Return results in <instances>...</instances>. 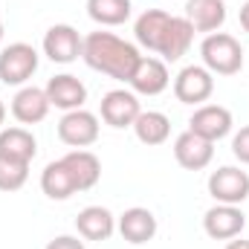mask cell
<instances>
[{"instance_id": "7", "label": "cell", "mask_w": 249, "mask_h": 249, "mask_svg": "<svg viewBox=\"0 0 249 249\" xmlns=\"http://www.w3.org/2000/svg\"><path fill=\"white\" fill-rule=\"evenodd\" d=\"M84 38L70 26V23H55L44 35V55L55 64H72L81 55Z\"/></svg>"}, {"instance_id": "21", "label": "cell", "mask_w": 249, "mask_h": 249, "mask_svg": "<svg viewBox=\"0 0 249 249\" xmlns=\"http://www.w3.org/2000/svg\"><path fill=\"white\" fill-rule=\"evenodd\" d=\"M0 154L12 157V160L32 162L38 154V142L26 127H6V130H0Z\"/></svg>"}, {"instance_id": "12", "label": "cell", "mask_w": 249, "mask_h": 249, "mask_svg": "<svg viewBox=\"0 0 249 249\" xmlns=\"http://www.w3.org/2000/svg\"><path fill=\"white\" fill-rule=\"evenodd\" d=\"M174 157H177V162L186 171H203L212 162V157H214V142H209V139L186 130L174 142Z\"/></svg>"}, {"instance_id": "16", "label": "cell", "mask_w": 249, "mask_h": 249, "mask_svg": "<svg viewBox=\"0 0 249 249\" xmlns=\"http://www.w3.org/2000/svg\"><path fill=\"white\" fill-rule=\"evenodd\" d=\"M119 232H122L124 241L133 244V247L148 244L157 235V217H154V212H148L142 206H133V209H127L119 217Z\"/></svg>"}, {"instance_id": "9", "label": "cell", "mask_w": 249, "mask_h": 249, "mask_svg": "<svg viewBox=\"0 0 249 249\" xmlns=\"http://www.w3.org/2000/svg\"><path fill=\"white\" fill-rule=\"evenodd\" d=\"M188 130L209 139V142H217L223 136H229L232 130V113L220 105H203L194 110V116L188 119Z\"/></svg>"}, {"instance_id": "27", "label": "cell", "mask_w": 249, "mask_h": 249, "mask_svg": "<svg viewBox=\"0 0 249 249\" xmlns=\"http://www.w3.org/2000/svg\"><path fill=\"white\" fill-rule=\"evenodd\" d=\"M47 249H84V244L78 238H72V235H58L55 241L47 244Z\"/></svg>"}, {"instance_id": "5", "label": "cell", "mask_w": 249, "mask_h": 249, "mask_svg": "<svg viewBox=\"0 0 249 249\" xmlns=\"http://www.w3.org/2000/svg\"><path fill=\"white\" fill-rule=\"evenodd\" d=\"M58 139L70 148H87L99 139V119L84 107L70 110L58 122Z\"/></svg>"}, {"instance_id": "14", "label": "cell", "mask_w": 249, "mask_h": 249, "mask_svg": "<svg viewBox=\"0 0 249 249\" xmlns=\"http://www.w3.org/2000/svg\"><path fill=\"white\" fill-rule=\"evenodd\" d=\"M168 67L160 61V58H139L136 64V70H133V75H130V87L136 90V93H142V96H160L165 87H168Z\"/></svg>"}, {"instance_id": "13", "label": "cell", "mask_w": 249, "mask_h": 249, "mask_svg": "<svg viewBox=\"0 0 249 249\" xmlns=\"http://www.w3.org/2000/svg\"><path fill=\"white\" fill-rule=\"evenodd\" d=\"M50 99H47V90H38V87H23L15 93L12 99V116L20 124H38L47 119L50 113Z\"/></svg>"}, {"instance_id": "2", "label": "cell", "mask_w": 249, "mask_h": 249, "mask_svg": "<svg viewBox=\"0 0 249 249\" xmlns=\"http://www.w3.org/2000/svg\"><path fill=\"white\" fill-rule=\"evenodd\" d=\"M200 55L209 72L217 75H235L244 67V50L238 44V38L226 35V32H212L203 38L200 44Z\"/></svg>"}, {"instance_id": "28", "label": "cell", "mask_w": 249, "mask_h": 249, "mask_svg": "<svg viewBox=\"0 0 249 249\" xmlns=\"http://www.w3.org/2000/svg\"><path fill=\"white\" fill-rule=\"evenodd\" d=\"M241 26H244V29L249 32V0L244 3V6H241Z\"/></svg>"}, {"instance_id": "6", "label": "cell", "mask_w": 249, "mask_h": 249, "mask_svg": "<svg viewBox=\"0 0 249 249\" xmlns=\"http://www.w3.org/2000/svg\"><path fill=\"white\" fill-rule=\"evenodd\" d=\"M212 93H214V78L206 67H197V64L183 67L180 75L174 78V96L183 105H200Z\"/></svg>"}, {"instance_id": "20", "label": "cell", "mask_w": 249, "mask_h": 249, "mask_svg": "<svg viewBox=\"0 0 249 249\" xmlns=\"http://www.w3.org/2000/svg\"><path fill=\"white\" fill-rule=\"evenodd\" d=\"M191 41H194V26L188 23L186 18H174L171 15L168 29H165V38H162V47H160V55L165 61H180L188 53Z\"/></svg>"}, {"instance_id": "17", "label": "cell", "mask_w": 249, "mask_h": 249, "mask_svg": "<svg viewBox=\"0 0 249 249\" xmlns=\"http://www.w3.org/2000/svg\"><path fill=\"white\" fill-rule=\"evenodd\" d=\"M75 229L81 238L87 241H107L116 229V217L105 209V206H87L78 212L75 217Z\"/></svg>"}, {"instance_id": "3", "label": "cell", "mask_w": 249, "mask_h": 249, "mask_svg": "<svg viewBox=\"0 0 249 249\" xmlns=\"http://www.w3.org/2000/svg\"><path fill=\"white\" fill-rule=\"evenodd\" d=\"M35 70H38V53L29 44L18 41V44H9L0 53V81L3 84L18 87V84L29 81L35 75Z\"/></svg>"}, {"instance_id": "25", "label": "cell", "mask_w": 249, "mask_h": 249, "mask_svg": "<svg viewBox=\"0 0 249 249\" xmlns=\"http://www.w3.org/2000/svg\"><path fill=\"white\" fill-rule=\"evenodd\" d=\"M29 177V162L0 154V191H18Z\"/></svg>"}, {"instance_id": "26", "label": "cell", "mask_w": 249, "mask_h": 249, "mask_svg": "<svg viewBox=\"0 0 249 249\" xmlns=\"http://www.w3.org/2000/svg\"><path fill=\"white\" fill-rule=\"evenodd\" d=\"M232 154H235L241 162H247L249 165V124L235 133V139H232Z\"/></svg>"}, {"instance_id": "23", "label": "cell", "mask_w": 249, "mask_h": 249, "mask_svg": "<svg viewBox=\"0 0 249 249\" xmlns=\"http://www.w3.org/2000/svg\"><path fill=\"white\" fill-rule=\"evenodd\" d=\"M133 130H136V139L145 142V145H162L171 133V122L165 113L160 110H148V113H139L136 122H133Z\"/></svg>"}, {"instance_id": "22", "label": "cell", "mask_w": 249, "mask_h": 249, "mask_svg": "<svg viewBox=\"0 0 249 249\" xmlns=\"http://www.w3.org/2000/svg\"><path fill=\"white\" fill-rule=\"evenodd\" d=\"M41 188L50 200H70L78 188H75V180L70 174V168L64 165V160H55L44 168L41 174Z\"/></svg>"}, {"instance_id": "29", "label": "cell", "mask_w": 249, "mask_h": 249, "mask_svg": "<svg viewBox=\"0 0 249 249\" xmlns=\"http://www.w3.org/2000/svg\"><path fill=\"white\" fill-rule=\"evenodd\" d=\"M226 249H249V241H229Z\"/></svg>"}, {"instance_id": "11", "label": "cell", "mask_w": 249, "mask_h": 249, "mask_svg": "<svg viewBox=\"0 0 249 249\" xmlns=\"http://www.w3.org/2000/svg\"><path fill=\"white\" fill-rule=\"evenodd\" d=\"M139 113H142L139 99L130 90H110L102 99V119L110 127H133Z\"/></svg>"}, {"instance_id": "30", "label": "cell", "mask_w": 249, "mask_h": 249, "mask_svg": "<svg viewBox=\"0 0 249 249\" xmlns=\"http://www.w3.org/2000/svg\"><path fill=\"white\" fill-rule=\"evenodd\" d=\"M6 122V105H3V102H0V124Z\"/></svg>"}, {"instance_id": "19", "label": "cell", "mask_w": 249, "mask_h": 249, "mask_svg": "<svg viewBox=\"0 0 249 249\" xmlns=\"http://www.w3.org/2000/svg\"><path fill=\"white\" fill-rule=\"evenodd\" d=\"M186 20L194 26V32H214L226 20V3L223 0H188Z\"/></svg>"}, {"instance_id": "8", "label": "cell", "mask_w": 249, "mask_h": 249, "mask_svg": "<svg viewBox=\"0 0 249 249\" xmlns=\"http://www.w3.org/2000/svg\"><path fill=\"white\" fill-rule=\"evenodd\" d=\"M244 226H247L244 212L238 206H226V203L212 206L206 212V217H203V229L214 241H232V238H238L244 232Z\"/></svg>"}, {"instance_id": "24", "label": "cell", "mask_w": 249, "mask_h": 249, "mask_svg": "<svg viewBox=\"0 0 249 249\" xmlns=\"http://www.w3.org/2000/svg\"><path fill=\"white\" fill-rule=\"evenodd\" d=\"M130 0H87V15L102 26H119L130 18Z\"/></svg>"}, {"instance_id": "1", "label": "cell", "mask_w": 249, "mask_h": 249, "mask_svg": "<svg viewBox=\"0 0 249 249\" xmlns=\"http://www.w3.org/2000/svg\"><path fill=\"white\" fill-rule=\"evenodd\" d=\"M81 58L90 70H99L116 81H130L136 64H139V50L116 38L113 32H90L81 47Z\"/></svg>"}, {"instance_id": "18", "label": "cell", "mask_w": 249, "mask_h": 249, "mask_svg": "<svg viewBox=\"0 0 249 249\" xmlns=\"http://www.w3.org/2000/svg\"><path fill=\"white\" fill-rule=\"evenodd\" d=\"M168 20H171V15L162 12V9H148V12H142V15L136 18V26H133L136 41H139L145 50L160 53L162 38H165V29H168Z\"/></svg>"}, {"instance_id": "10", "label": "cell", "mask_w": 249, "mask_h": 249, "mask_svg": "<svg viewBox=\"0 0 249 249\" xmlns=\"http://www.w3.org/2000/svg\"><path fill=\"white\" fill-rule=\"evenodd\" d=\"M47 99H50V105L53 107H58V110H78V107H84V102H87V87L75 78V75H70V72H61V75H53L50 81H47Z\"/></svg>"}, {"instance_id": "15", "label": "cell", "mask_w": 249, "mask_h": 249, "mask_svg": "<svg viewBox=\"0 0 249 249\" xmlns=\"http://www.w3.org/2000/svg\"><path fill=\"white\" fill-rule=\"evenodd\" d=\"M61 160H64V165L70 168V174H72L78 191H90V188L99 183V177H102V162H99L96 154H90V151H84V148H75V151L64 154Z\"/></svg>"}, {"instance_id": "4", "label": "cell", "mask_w": 249, "mask_h": 249, "mask_svg": "<svg viewBox=\"0 0 249 249\" xmlns=\"http://www.w3.org/2000/svg\"><path fill=\"white\" fill-rule=\"evenodd\" d=\"M209 194L217 200V203H226V206H238L249 197V174L241 168H232V165H223L217 168L212 177H209Z\"/></svg>"}, {"instance_id": "31", "label": "cell", "mask_w": 249, "mask_h": 249, "mask_svg": "<svg viewBox=\"0 0 249 249\" xmlns=\"http://www.w3.org/2000/svg\"><path fill=\"white\" fill-rule=\"evenodd\" d=\"M0 41H3V20H0Z\"/></svg>"}]
</instances>
